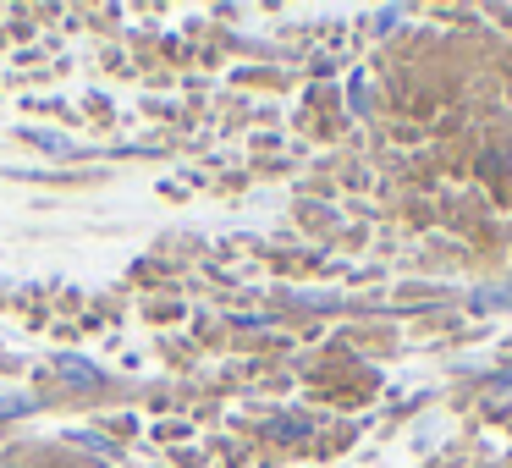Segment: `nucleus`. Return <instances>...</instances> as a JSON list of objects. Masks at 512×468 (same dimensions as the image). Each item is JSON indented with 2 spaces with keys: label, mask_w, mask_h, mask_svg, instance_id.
Instances as JSON below:
<instances>
[]
</instances>
